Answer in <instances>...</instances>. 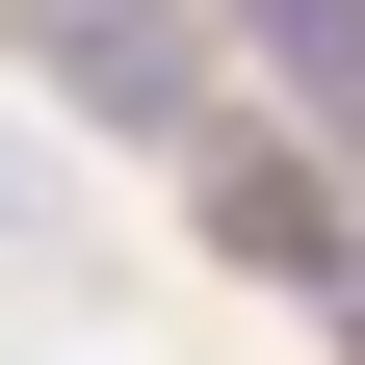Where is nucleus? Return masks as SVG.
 <instances>
[{"label": "nucleus", "instance_id": "f257e3e1", "mask_svg": "<svg viewBox=\"0 0 365 365\" xmlns=\"http://www.w3.org/2000/svg\"><path fill=\"white\" fill-rule=\"evenodd\" d=\"M0 53L53 78V105H105V130H182V105H209L182 0H0Z\"/></svg>", "mask_w": 365, "mask_h": 365}, {"label": "nucleus", "instance_id": "f03ea898", "mask_svg": "<svg viewBox=\"0 0 365 365\" xmlns=\"http://www.w3.org/2000/svg\"><path fill=\"white\" fill-rule=\"evenodd\" d=\"M209 235H235L261 287H339V261H365V235H339V182H313V157H235V182H209Z\"/></svg>", "mask_w": 365, "mask_h": 365}, {"label": "nucleus", "instance_id": "7ed1b4c3", "mask_svg": "<svg viewBox=\"0 0 365 365\" xmlns=\"http://www.w3.org/2000/svg\"><path fill=\"white\" fill-rule=\"evenodd\" d=\"M235 26H261V78H287V105L365 157V0H235Z\"/></svg>", "mask_w": 365, "mask_h": 365}, {"label": "nucleus", "instance_id": "20e7f679", "mask_svg": "<svg viewBox=\"0 0 365 365\" xmlns=\"http://www.w3.org/2000/svg\"><path fill=\"white\" fill-rule=\"evenodd\" d=\"M78 209H53V157H26V130H0V261H53Z\"/></svg>", "mask_w": 365, "mask_h": 365}]
</instances>
